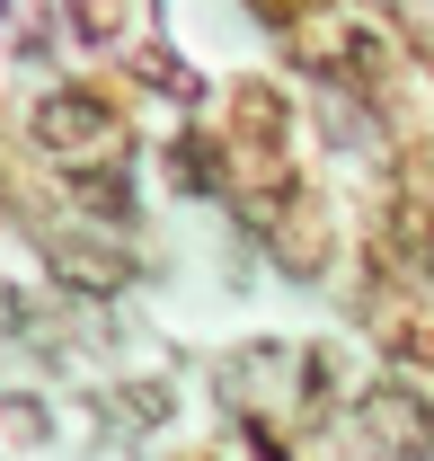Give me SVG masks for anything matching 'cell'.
<instances>
[{"label":"cell","mask_w":434,"mask_h":461,"mask_svg":"<svg viewBox=\"0 0 434 461\" xmlns=\"http://www.w3.org/2000/svg\"><path fill=\"white\" fill-rule=\"evenodd\" d=\"M355 435H364L381 461H434V400L417 382H373V391L355 400Z\"/></svg>","instance_id":"1"},{"label":"cell","mask_w":434,"mask_h":461,"mask_svg":"<svg viewBox=\"0 0 434 461\" xmlns=\"http://www.w3.org/2000/svg\"><path fill=\"white\" fill-rule=\"evenodd\" d=\"M36 142L62 151V160H89V151H107L115 142V115L98 89H54L45 107H36Z\"/></svg>","instance_id":"2"},{"label":"cell","mask_w":434,"mask_h":461,"mask_svg":"<svg viewBox=\"0 0 434 461\" xmlns=\"http://www.w3.org/2000/svg\"><path fill=\"white\" fill-rule=\"evenodd\" d=\"M115 417H124V426H160V417H168V391H160V382H142V391L115 400Z\"/></svg>","instance_id":"3"}]
</instances>
